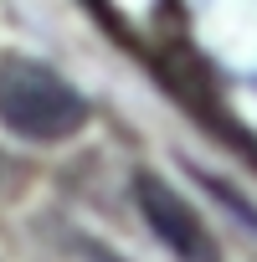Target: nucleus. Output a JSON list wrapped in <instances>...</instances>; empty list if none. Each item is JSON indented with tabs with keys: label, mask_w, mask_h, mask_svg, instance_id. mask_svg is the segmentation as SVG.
I'll return each mask as SVG.
<instances>
[{
	"label": "nucleus",
	"mask_w": 257,
	"mask_h": 262,
	"mask_svg": "<svg viewBox=\"0 0 257 262\" xmlns=\"http://www.w3.org/2000/svg\"><path fill=\"white\" fill-rule=\"evenodd\" d=\"M0 123L31 144H62L82 134L88 98L47 62L36 57H0Z\"/></svg>",
	"instance_id": "obj_1"
},
{
	"label": "nucleus",
	"mask_w": 257,
	"mask_h": 262,
	"mask_svg": "<svg viewBox=\"0 0 257 262\" xmlns=\"http://www.w3.org/2000/svg\"><path fill=\"white\" fill-rule=\"evenodd\" d=\"M134 201H139L144 221L155 226V236H160L175 257H185V262H221V252H216L206 221L196 216V206H190L175 185H165L160 175L139 170V175H134Z\"/></svg>",
	"instance_id": "obj_2"
}]
</instances>
